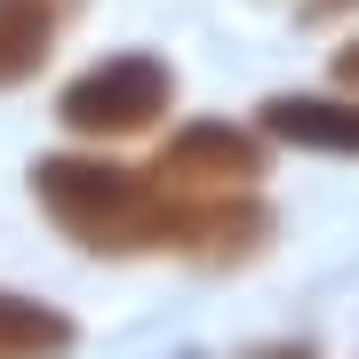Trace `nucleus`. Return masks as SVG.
Segmentation results:
<instances>
[{
	"label": "nucleus",
	"mask_w": 359,
	"mask_h": 359,
	"mask_svg": "<svg viewBox=\"0 0 359 359\" xmlns=\"http://www.w3.org/2000/svg\"><path fill=\"white\" fill-rule=\"evenodd\" d=\"M40 8H56V16H65V25H72V16L88 8V0H40Z\"/></svg>",
	"instance_id": "11"
},
{
	"label": "nucleus",
	"mask_w": 359,
	"mask_h": 359,
	"mask_svg": "<svg viewBox=\"0 0 359 359\" xmlns=\"http://www.w3.org/2000/svg\"><path fill=\"white\" fill-rule=\"evenodd\" d=\"M248 359H320L311 344H264V351H248Z\"/></svg>",
	"instance_id": "10"
},
{
	"label": "nucleus",
	"mask_w": 359,
	"mask_h": 359,
	"mask_svg": "<svg viewBox=\"0 0 359 359\" xmlns=\"http://www.w3.org/2000/svg\"><path fill=\"white\" fill-rule=\"evenodd\" d=\"M359 0H304V25H335V16H351Z\"/></svg>",
	"instance_id": "9"
},
{
	"label": "nucleus",
	"mask_w": 359,
	"mask_h": 359,
	"mask_svg": "<svg viewBox=\"0 0 359 359\" xmlns=\"http://www.w3.org/2000/svg\"><path fill=\"white\" fill-rule=\"evenodd\" d=\"M271 248V208L256 192H192V231H184V264L200 271H240Z\"/></svg>",
	"instance_id": "4"
},
{
	"label": "nucleus",
	"mask_w": 359,
	"mask_h": 359,
	"mask_svg": "<svg viewBox=\"0 0 359 359\" xmlns=\"http://www.w3.org/2000/svg\"><path fill=\"white\" fill-rule=\"evenodd\" d=\"M327 80H335V88H351V96H359V40H344V48L327 56Z\"/></svg>",
	"instance_id": "8"
},
{
	"label": "nucleus",
	"mask_w": 359,
	"mask_h": 359,
	"mask_svg": "<svg viewBox=\"0 0 359 359\" xmlns=\"http://www.w3.org/2000/svg\"><path fill=\"white\" fill-rule=\"evenodd\" d=\"M176 112V65L152 48H120V56H96L88 72H72L56 88V120L88 144H136L168 128Z\"/></svg>",
	"instance_id": "2"
},
{
	"label": "nucleus",
	"mask_w": 359,
	"mask_h": 359,
	"mask_svg": "<svg viewBox=\"0 0 359 359\" xmlns=\"http://www.w3.org/2000/svg\"><path fill=\"white\" fill-rule=\"evenodd\" d=\"M256 128L287 152H327V160H359V96L351 88H295V96H264Z\"/></svg>",
	"instance_id": "5"
},
{
	"label": "nucleus",
	"mask_w": 359,
	"mask_h": 359,
	"mask_svg": "<svg viewBox=\"0 0 359 359\" xmlns=\"http://www.w3.org/2000/svg\"><path fill=\"white\" fill-rule=\"evenodd\" d=\"M56 32H65L56 8H40V0H0V88H25V80L48 72Z\"/></svg>",
	"instance_id": "7"
},
{
	"label": "nucleus",
	"mask_w": 359,
	"mask_h": 359,
	"mask_svg": "<svg viewBox=\"0 0 359 359\" xmlns=\"http://www.w3.org/2000/svg\"><path fill=\"white\" fill-rule=\"evenodd\" d=\"M32 200L40 216L88 256H184L192 231V192L160 176V168H128L104 152H48L32 160Z\"/></svg>",
	"instance_id": "1"
},
{
	"label": "nucleus",
	"mask_w": 359,
	"mask_h": 359,
	"mask_svg": "<svg viewBox=\"0 0 359 359\" xmlns=\"http://www.w3.org/2000/svg\"><path fill=\"white\" fill-rule=\"evenodd\" d=\"M152 168L176 184V192H256L271 152H264V128H240V120H184V128H168Z\"/></svg>",
	"instance_id": "3"
},
{
	"label": "nucleus",
	"mask_w": 359,
	"mask_h": 359,
	"mask_svg": "<svg viewBox=\"0 0 359 359\" xmlns=\"http://www.w3.org/2000/svg\"><path fill=\"white\" fill-rule=\"evenodd\" d=\"M72 344H80V320H72V311L0 287V359H72Z\"/></svg>",
	"instance_id": "6"
}]
</instances>
